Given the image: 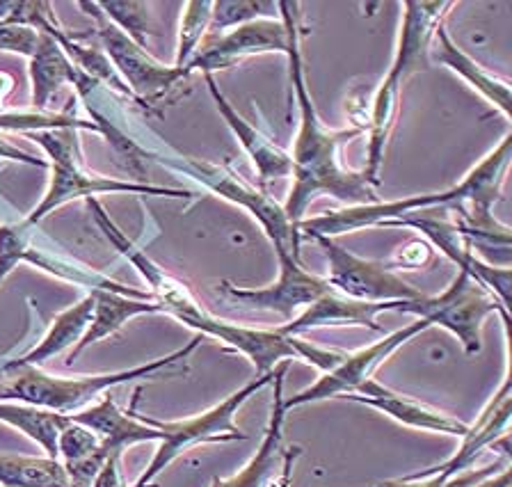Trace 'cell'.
Returning a JSON list of instances; mask_svg holds the SVG:
<instances>
[{
    "instance_id": "6da1fadb",
    "label": "cell",
    "mask_w": 512,
    "mask_h": 487,
    "mask_svg": "<svg viewBox=\"0 0 512 487\" xmlns=\"http://www.w3.org/2000/svg\"><path fill=\"white\" fill-rule=\"evenodd\" d=\"M298 3H279V19L288 30V67H291V85L295 90V101L300 108V129L295 135V147L291 156L293 188L284 204V213L295 234H298L300 220L307 213L309 204L320 195H330L339 202L352 206L375 204L378 197L373 193V183L364 177V172L343 170L339 163V147L357 135L362 129L350 131H327L316 113L314 101L307 92V78H304V62L300 53L298 23H295ZM300 236V234H298Z\"/></svg>"
},
{
    "instance_id": "7a4b0ae2",
    "label": "cell",
    "mask_w": 512,
    "mask_h": 487,
    "mask_svg": "<svg viewBox=\"0 0 512 487\" xmlns=\"http://www.w3.org/2000/svg\"><path fill=\"white\" fill-rule=\"evenodd\" d=\"M510 147L512 135L508 133L501 140V145L490 151L474 170H471L460 186H453L444 193H432L421 197H407L398 202H375L362 206H348L343 211H332L318 218L300 220L298 234L302 236H325L332 238L346 231H357L364 227L387 225L400 218H407L414 209H430V206L455 204L462 206L464 202L471 204V213H462V225L458 231L464 241L471 245L480 243H501V247H510V227L499 225L490 213L492 206L499 202L501 186L506 181V172L510 165Z\"/></svg>"
},
{
    "instance_id": "3957f363",
    "label": "cell",
    "mask_w": 512,
    "mask_h": 487,
    "mask_svg": "<svg viewBox=\"0 0 512 487\" xmlns=\"http://www.w3.org/2000/svg\"><path fill=\"white\" fill-rule=\"evenodd\" d=\"M87 206L94 215L96 225L101 227L103 236L117 247V252L122 254L126 261L133 263V268L144 277V282L151 286V298L158 305L160 311L174 316L176 321L186 323L192 330L206 337H215L227 343V346L236 348L254 364L256 375H263L275 369L284 359H293L295 350L291 346V337H284L277 330H254V327L236 325L222 318L213 316L211 311H206L190 289L179 279L165 273V268H160L156 261H151L131 238L119 229L115 222L110 220L106 209L96 202V197L87 199Z\"/></svg>"
},
{
    "instance_id": "277c9868",
    "label": "cell",
    "mask_w": 512,
    "mask_h": 487,
    "mask_svg": "<svg viewBox=\"0 0 512 487\" xmlns=\"http://www.w3.org/2000/svg\"><path fill=\"white\" fill-rule=\"evenodd\" d=\"M202 334H197L188 346L176 350V353L154 359V362L135 366L128 371L117 373H101V375H74V378H62V375L44 373L39 366H3V378H0V401L26 403L44 410H53L60 414H76L85 407H90L103 391L110 387L122 385L138 378H151L160 371L188 359L195 353Z\"/></svg>"
},
{
    "instance_id": "5b68a950",
    "label": "cell",
    "mask_w": 512,
    "mask_h": 487,
    "mask_svg": "<svg viewBox=\"0 0 512 487\" xmlns=\"http://www.w3.org/2000/svg\"><path fill=\"white\" fill-rule=\"evenodd\" d=\"M35 142L42 147L48 158H51V183L42 199V204L32 211L26 222L37 225L42 222L48 213L60 209L67 202L74 199H90L94 195L103 193H133V195H156V197H172L183 199L192 195L190 190L181 188H163L154 186V183H140V181H119L108 179L101 174L87 172L83 163H80V147L78 135L74 129H58V131H39L35 133Z\"/></svg>"
},
{
    "instance_id": "8992f818",
    "label": "cell",
    "mask_w": 512,
    "mask_h": 487,
    "mask_svg": "<svg viewBox=\"0 0 512 487\" xmlns=\"http://www.w3.org/2000/svg\"><path fill=\"white\" fill-rule=\"evenodd\" d=\"M275 380V369L256 375V380H252L250 385H245L243 389H238L236 394H231L229 398H224L220 405L211 407L204 414H197L192 419H183V421H158V419H147L142 414L135 412L142 423L156 428L160 433L158 439V449L154 460L149 462V467L142 471V476L135 481L133 487H151V483L156 481L160 471H163L167 465L179 458L181 453H186L190 446L197 444H218V442H245L247 435L236 426V412L247 403V398H252L256 391L272 385Z\"/></svg>"
},
{
    "instance_id": "52a82bcc",
    "label": "cell",
    "mask_w": 512,
    "mask_h": 487,
    "mask_svg": "<svg viewBox=\"0 0 512 487\" xmlns=\"http://www.w3.org/2000/svg\"><path fill=\"white\" fill-rule=\"evenodd\" d=\"M396 311H405V314L426 318L430 325L444 327L453 337H458L469 357L483 350L480 330H483L487 316L501 314L503 321H510V314L503 309L501 302L462 270L444 293L435 295V298L423 295L419 300H400Z\"/></svg>"
},
{
    "instance_id": "ba28073f",
    "label": "cell",
    "mask_w": 512,
    "mask_h": 487,
    "mask_svg": "<svg viewBox=\"0 0 512 487\" xmlns=\"http://www.w3.org/2000/svg\"><path fill=\"white\" fill-rule=\"evenodd\" d=\"M160 163L174 170H181L190 174L192 179L204 183L208 190L222 195L229 202H234L243 209L250 211L259 225L266 231L272 247H275L277 257L288 254L295 261L302 263L300 257V236L295 234L291 222H288L284 206L272 202L266 190L252 188L250 183H245L238 174L227 165H211V163H197L192 158H160Z\"/></svg>"
},
{
    "instance_id": "9c48e42d",
    "label": "cell",
    "mask_w": 512,
    "mask_h": 487,
    "mask_svg": "<svg viewBox=\"0 0 512 487\" xmlns=\"http://www.w3.org/2000/svg\"><path fill=\"white\" fill-rule=\"evenodd\" d=\"M83 10L90 14L96 21V37L101 39L103 49H106V58L110 65L122 78L128 92L133 94V99L138 103H156L165 97L172 87L188 78L186 69L179 67H167L163 62L154 60L149 51L140 49L131 37L124 35L115 23H112L106 14L101 12L99 3H78Z\"/></svg>"
},
{
    "instance_id": "30bf717a",
    "label": "cell",
    "mask_w": 512,
    "mask_h": 487,
    "mask_svg": "<svg viewBox=\"0 0 512 487\" xmlns=\"http://www.w3.org/2000/svg\"><path fill=\"white\" fill-rule=\"evenodd\" d=\"M323 247L327 263H330V275L325 279L334 291L352 300L364 302H396V300H419L423 293L416 286L407 284L389 266L378 261H366L362 257L343 250L332 238L311 236Z\"/></svg>"
},
{
    "instance_id": "8fae6325",
    "label": "cell",
    "mask_w": 512,
    "mask_h": 487,
    "mask_svg": "<svg viewBox=\"0 0 512 487\" xmlns=\"http://www.w3.org/2000/svg\"><path fill=\"white\" fill-rule=\"evenodd\" d=\"M432 327L426 318H419L412 325H405L403 330H396L394 334H387L382 341H375L373 346L357 350V353H343L341 362L334 366L332 371L323 373V378H318L314 385L298 391V394L286 398L284 410H293V407L327 401V398H343L355 394V391L373 378V371L387 359L396 348L403 346L416 334L426 332Z\"/></svg>"
},
{
    "instance_id": "7c38bea8",
    "label": "cell",
    "mask_w": 512,
    "mask_h": 487,
    "mask_svg": "<svg viewBox=\"0 0 512 487\" xmlns=\"http://www.w3.org/2000/svg\"><path fill=\"white\" fill-rule=\"evenodd\" d=\"M288 371V359L275 366V401H272L270 421L261 446L252 455V460L231 478H213L211 487H288L291 485L293 460L300 455V446L284 451V375Z\"/></svg>"
},
{
    "instance_id": "4fadbf2b",
    "label": "cell",
    "mask_w": 512,
    "mask_h": 487,
    "mask_svg": "<svg viewBox=\"0 0 512 487\" xmlns=\"http://www.w3.org/2000/svg\"><path fill=\"white\" fill-rule=\"evenodd\" d=\"M288 49V30L282 19H259L245 26H238L227 35L206 42L202 49L195 53L186 67V74L202 71V74H213V71L229 69L238 60L250 58V55L263 53H284Z\"/></svg>"
},
{
    "instance_id": "5bb4252c",
    "label": "cell",
    "mask_w": 512,
    "mask_h": 487,
    "mask_svg": "<svg viewBox=\"0 0 512 487\" xmlns=\"http://www.w3.org/2000/svg\"><path fill=\"white\" fill-rule=\"evenodd\" d=\"M279 261V279L268 289H238L231 282H222L220 289L229 295L231 300L240 302V305L275 311V314L291 318L293 311L304 305L316 302L320 295L330 293L332 286L327 279L311 275L304 263L295 261L288 254L277 257Z\"/></svg>"
},
{
    "instance_id": "9a60e30c",
    "label": "cell",
    "mask_w": 512,
    "mask_h": 487,
    "mask_svg": "<svg viewBox=\"0 0 512 487\" xmlns=\"http://www.w3.org/2000/svg\"><path fill=\"white\" fill-rule=\"evenodd\" d=\"M403 28H400V42L391 62L389 74L384 83L403 87V83L412 74L430 69V46L437 28L442 26L446 10H451L453 3H405Z\"/></svg>"
},
{
    "instance_id": "2e32d148",
    "label": "cell",
    "mask_w": 512,
    "mask_h": 487,
    "mask_svg": "<svg viewBox=\"0 0 512 487\" xmlns=\"http://www.w3.org/2000/svg\"><path fill=\"white\" fill-rule=\"evenodd\" d=\"M510 414H512V389H510V375H506L501 389L496 391L494 398L483 412H480L478 421L474 426H469L467 435L460 437L462 444L455 455H451L442 465L428 467L423 471H416V474L405 476L407 481H421V478L428 476H444L448 478L462 474V471H469V467L480 458L487 446H494L503 435H508L510 426Z\"/></svg>"
},
{
    "instance_id": "e0dca14e",
    "label": "cell",
    "mask_w": 512,
    "mask_h": 487,
    "mask_svg": "<svg viewBox=\"0 0 512 487\" xmlns=\"http://www.w3.org/2000/svg\"><path fill=\"white\" fill-rule=\"evenodd\" d=\"M384 227H414L426 234L432 243H435L439 250H442L448 259L458 263L462 273H467L471 279H476L480 286H485L496 300L501 302L503 309L510 314V282L512 273L510 266L494 268L490 263H483L474 257L469 243L464 241L458 227L446 225V222L439 220H414V218H400L394 222H387Z\"/></svg>"
},
{
    "instance_id": "ac0fdd59",
    "label": "cell",
    "mask_w": 512,
    "mask_h": 487,
    "mask_svg": "<svg viewBox=\"0 0 512 487\" xmlns=\"http://www.w3.org/2000/svg\"><path fill=\"white\" fill-rule=\"evenodd\" d=\"M21 261H28L32 266L46 270L60 279L83 284L92 289L96 284V273L83 263H76L58 252L44 250L35 245V225L30 222H19V225H3L0 227V284L5 282L7 275L19 266Z\"/></svg>"
},
{
    "instance_id": "d6986e66",
    "label": "cell",
    "mask_w": 512,
    "mask_h": 487,
    "mask_svg": "<svg viewBox=\"0 0 512 487\" xmlns=\"http://www.w3.org/2000/svg\"><path fill=\"white\" fill-rule=\"evenodd\" d=\"M346 401H355V403H364L368 407H375L387 414V417L396 419L398 423L410 428H419V430H430V433H442V435H455V437H464L467 435L469 426L467 423L458 421L451 414H444L439 410H432V407L423 405L419 401H414L410 396L398 394V391L389 389L380 385L378 380H368L359 387L355 394L343 396Z\"/></svg>"
},
{
    "instance_id": "ffe728a7",
    "label": "cell",
    "mask_w": 512,
    "mask_h": 487,
    "mask_svg": "<svg viewBox=\"0 0 512 487\" xmlns=\"http://www.w3.org/2000/svg\"><path fill=\"white\" fill-rule=\"evenodd\" d=\"M140 394L142 389L135 391L133 405L128 407V412L119 410L112 396H103L99 403H92L90 407H85V410L69 414V419L74 423H80V426H85L87 430H92L94 435H99L103 446H106L110 453H124V449L133 444L158 442V430L135 417V405L140 401Z\"/></svg>"
},
{
    "instance_id": "44dd1931",
    "label": "cell",
    "mask_w": 512,
    "mask_h": 487,
    "mask_svg": "<svg viewBox=\"0 0 512 487\" xmlns=\"http://www.w3.org/2000/svg\"><path fill=\"white\" fill-rule=\"evenodd\" d=\"M396 302H364L352 300L341 295L339 291H330L320 295L316 302H311L304 314L286 325H279L277 332L284 337H298L302 332L314 330V327H334V325H359L368 327L373 332H382V327L375 323V316L382 311H396Z\"/></svg>"
},
{
    "instance_id": "7402d4cb",
    "label": "cell",
    "mask_w": 512,
    "mask_h": 487,
    "mask_svg": "<svg viewBox=\"0 0 512 487\" xmlns=\"http://www.w3.org/2000/svg\"><path fill=\"white\" fill-rule=\"evenodd\" d=\"M204 81L208 85V90H211V94H213V101H215V108H218V113L222 115L224 122H227L229 129L234 131L238 142L247 151V156L252 158L256 172H259L261 190H266V183L272 179L288 177V174H291V156H288L286 151L279 149L275 142L268 140L259 129H254L250 122H245V119L236 113L234 106H231L227 97L220 92V87H218V83H215L213 74H204Z\"/></svg>"
},
{
    "instance_id": "603a6c76",
    "label": "cell",
    "mask_w": 512,
    "mask_h": 487,
    "mask_svg": "<svg viewBox=\"0 0 512 487\" xmlns=\"http://www.w3.org/2000/svg\"><path fill=\"white\" fill-rule=\"evenodd\" d=\"M437 46H430V62H439L453 69L455 74H460L464 81L483 94V97L496 106L503 113V117L510 119V83L503 78L490 74L478 65L474 58H469L467 53H462L458 46L453 44V39L448 37L444 23L437 28Z\"/></svg>"
},
{
    "instance_id": "cb8c5ba5",
    "label": "cell",
    "mask_w": 512,
    "mask_h": 487,
    "mask_svg": "<svg viewBox=\"0 0 512 487\" xmlns=\"http://www.w3.org/2000/svg\"><path fill=\"white\" fill-rule=\"evenodd\" d=\"M110 453L99 435L87 430L80 423L69 419L67 426L60 433L58 439V460L62 462L64 471H67L69 481L74 487H92V481L99 474V469L106 465ZM122 455V453H119Z\"/></svg>"
},
{
    "instance_id": "d4e9b609",
    "label": "cell",
    "mask_w": 512,
    "mask_h": 487,
    "mask_svg": "<svg viewBox=\"0 0 512 487\" xmlns=\"http://www.w3.org/2000/svg\"><path fill=\"white\" fill-rule=\"evenodd\" d=\"M30 83H32V106L35 113H46L48 101L62 85L76 83L80 69L67 58L51 35L39 33L35 53L30 55Z\"/></svg>"
},
{
    "instance_id": "484cf974",
    "label": "cell",
    "mask_w": 512,
    "mask_h": 487,
    "mask_svg": "<svg viewBox=\"0 0 512 487\" xmlns=\"http://www.w3.org/2000/svg\"><path fill=\"white\" fill-rule=\"evenodd\" d=\"M90 293L94 298L92 321H90V327H87V332L83 334V339H80L74 346V350H71L67 364H71V359L78 357L85 348H90L92 343L115 334L119 327H122L126 321H131L133 316L156 314V311H160L156 302L128 298V295H122V293L101 291V289H94Z\"/></svg>"
},
{
    "instance_id": "4316f807",
    "label": "cell",
    "mask_w": 512,
    "mask_h": 487,
    "mask_svg": "<svg viewBox=\"0 0 512 487\" xmlns=\"http://www.w3.org/2000/svg\"><path fill=\"white\" fill-rule=\"evenodd\" d=\"M92 314H94V298L90 293V295H85L78 305L69 307L67 311H62V314L53 321V325L48 327L44 339L39 341L37 346L30 350V353H26L19 359H12V362H7V364L10 366H39L42 362H46V359H51L55 355L64 353L67 348L76 346V343L83 339L87 327H90Z\"/></svg>"
},
{
    "instance_id": "83f0119b",
    "label": "cell",
    "mask_w": 512,
    "mask_h": 487,
    "mask_svg": "<svg viewBox=\"0 0 512 487\" xmlns=\"http://www.w3.org/2000/svg\"><path fill=\"white\" fill-rule=\"evenodd\" d=\"M0 421L21 433H26L32 442L42 446L46 458L58 460V439L64 426L69 423V414H60L44 407L0 401Z\"/></svg>"
},
{
    "instance_id": "f1b7e54d",
    "label": "cell",
    "mask_w": 512,
    "mask_h": 487,
    "mask_svg": "<svg viewBox=\"0 0 512 487\" xmlns=\"http://www.w3.org/2000/svg\"><path fill=\"white\" fill-rule=\"evenodd\" d=\"M0 485L3 487H74L60 460L0 455Z\"/></svg>"
},
{
    "instance_id": "f546056e",
    "label": "cell",
    "mask_w": 512,
    "mask_h": 487,
    "mask_svg": "<svg viewBox=\"0 0 512 487\" xmlns=\"http://www.w3.org/2000/svg\"><path fill=\"white\" fill-rule=\"evenodd\" d=\"M259 19H279L275 0H215L208 33H222Z\"/></svg>"
},
{
    "instance_id": "4dcf8cb0",
    "label": "cell",
    "mask_w": 512,
    "mask_h": 487,
    "mask_svg": "<svg viewBox=\"0 0 512 487\" xmlns=\"http://www.w3.org/2000/svg\"><path fill=\"white\" fill-rule=\"evenodd\" d=\"M213 14V0H192L183 5L181 30H179V51H176V65L183 69L195 58V53L202 46V39L208 33Z\"/></svg>"
},
{
    "instance_id": "1f68e13d",
    "label": "cell",
    "mask_w": 512,
    "mask_h": 487,
    "mask_svg": "<svg viewBox=\"0 0 512 487\" xmlns=\"http://www.w3.org/2000/svg\"><path fill=\"white\" fill-rule=\"evenodd\" d=\"M99 7L124 35L131 37L140 49L147 51V42H149V33H147L149 5L147 3H138V0H128V3L126 0H110V3H99Z\"/></svg>"
},
{
    "instance_id": "d6a6232c",
    "label": "cell",
    "mask_w": 512,
    "mask_h": 487,
    "mask_svg": "<svg viewBox=\"0 0 512 487\" xmlns=\"http://www.w3.org/2000/svg\"><path fill=\"white\" fill-rule=\"evenodd\" d=\"M510 458L496 462L494 467L471 469L453 476L444 487H510Z\"/></svg>"
},
{
    "instance_id": "836d02e7",
    "label": "cell",
    "mask_w": 512,
    "mask_h": 487,
    "mask_svg": "<svg viewBox=\"0 0 512 487\" xmlns=\"http://www.w3.org/2000/svg\"><path fill=\"white\" fill-rule=\"evenodd\" d=\"M39 33L28 26L16 23H0V53H16L30 58L37 49Z\"/></svg>"
},
{
    "instance_id": "e575fe53",
    "label": "cell",
    "mask_w": 512,
    "mask_h": 487,
    "mask_svg": "<svg viewBox=\"0 0 512 487\" xmlns=\"http://www.w3.org/2000/svg\"><path fill=\"white\" fill-rule=\"evenodd\" d=\"M119 458H122L119 453L110 455L106 465L99 469V474H96V478L92 481V487H126L122 469H119Z\"/></svg>"
},
{
    "instance_id": "d590c367",
    "label": "cell",
    "mask_w": 512,
    "mask_h": 487,
    "mask_svg": "<svg viewBox=\"0 0 512 487\" xmlns=\"http://www.w3.org/2000/svg\"><path fill=\"white\" fill-rule=\"evenodd\" d=\"M0 161H12V163H23V165H32V167H48L46 161L42 158L28 154V151H21L19 147L10 145L0 138Z\"/></svg>"
},
{
    "instance_id": "8d00e7d4",
    "label": "cell",
    "mask_w": 512,
    "mask_h": 487,
    "mask_svg": "<svg viewBox=\"0 0 512 487\" xmlns=\"http://www.w3.org/2000/svg\"><path fill=\"white\" fill-rule=\"evenodd\" d=\"M451 481V478H448ZM444 476H428L421 478V481H407V478H398V481H387L378 487H444L446 483Z\"/></svg>"
},
{
    "instance_id": "74e56055",
    "label": "cell",
    "mask_w": 512,
    "mask_h": 487,
    "mask_svg": "<svg viewBox=\"0 0 512 487\" xmlns=\"http://www.w3.org/2000/svg\"><path fill=\"white\" fill-rule=\"evenodd\" d=\"M426 250H428L426 245L414 243V245L407 247L403 257H400V263H405V266H412V263H421L423 259H426Z\"/></svg>"
},
{
    "instance_id": "f35d334b",
    "label": "cell",
    "mask_w": 512,
    "mask_h": 487,
    "mask_svg": "<svg viewBox=\"0 0 512 487\" xmlns=\"http://www.w3.org/2000/svg\"><path fill=\"white\" fill-rule=\"evenodd\" d=\"M12 90H14V78L10 74H5V71H0V108H3V103L7 97H10Z\"/></svg>"
}]
</instances>
